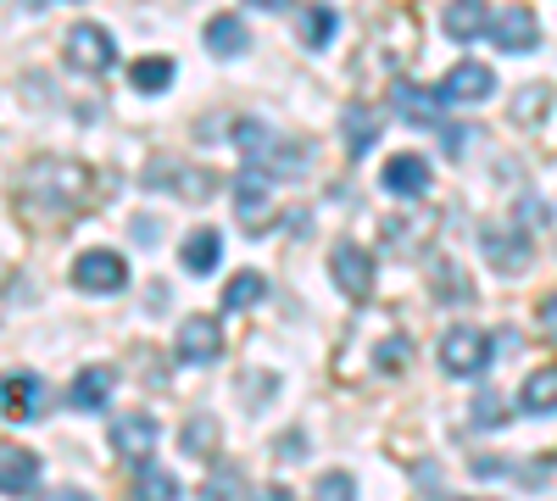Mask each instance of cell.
<instances>
[{
	"label": "cell",
	"mask_w": 557,
	"mask_h": 501,
	"mask_svg": "<svg viewBox=\"0 0 557 501\" xmlns=\"http://www.w3.org/2000/svg\"><path fill=\"white\" fill-rule=\"evenodd\" d=\"M173 73H178V67H173L168 57H139V62L128 67V84L139 89V96H162V89L173 84Z\"/></svg>",
	"instance_id": "484cf974"
},
{
	"label": "cell",
	"mask_w": 557,
	"mask_h": 501,
	"mask_svg": "<svg viewBox=\"0 0 557 501\" xmlns=\"http://www.w3.org/2000/svg\"><path fill=\"white\" fill-rule=\"evenodd\" d=\"M62 57L73 73H107L112 67V34L101 23H73L62 39Z\"/></svg>",
	"instance_id": "52a82bcc"
},
{
	"label": "cell",
	"mask_w": 557,
	"mask_h": 501,
	"mask_svg": "<svg viewBox=\"0 0 557 501\" xmlns=\"http://www.w3.org/2000/svg\"><path fill=\"white\" fill-rule=\"evenodd\" d=\"M480 246H485V262H491L496 273H524V267H530V235H524V229H507V223H485Z\"/></svg>",
	"instance_id": "30bf717a"
},
{
	"label": "cell",
	"mask_w": 557,
	"mask_h": 501,
	"mask_svg": "<svg viewBox=\"0 0 557 501\" xmlns=\"http://www.w3.org/2000/svg\"><path fill=\"white\" fill-rule=\"evenodd\" d=\"M535 324H541V329H546V335L557 340V296H546V301L535 306Z\"/></svg>",
	"instance_id": "d590c367"
},
{
	"label": "cell",
	"mask_w": 557,
	"mask_h": 501,
	"mask_svg": "<svg viewBox=\"0 0 557 501\" xmlns=\"http://www.w3.org/2000/svg\"><path fill=\"white\" fill-rule=\"evenodd\" d=\"M134 501H178V474L157 468V463H139L134 474Z\"/></svg>",
	"instance_id": "d4e9b609"
},
{
	"label": "cell",
	"mask_w": 557,
	"mask_h": 501,
	"mask_svg": "<svg viewBox=\"0 0 557 501\" xmlns=\"http://www.w3.org/2000/svg\"><path fill=\"white\" fill-rule=\"evenodd\" d=\"M296 34H301L307 51H323V45L335 39V12H330V7H307L301 23H296Z\"/></svg>",
	"instance_id": "83f0119b"
},
{
	"label": "cell",
	"mask_w": 557,
	"mask_h": 501,
	"mask_svg": "<svg viewBox=\"0 0 557 501\" xmlns=\"http://www.w3.org/2000/svg\"><path fill=\"white\" fill-rule=\"evenodd\" d=\"M491 39L502 45V51H530V45L541 39V23H535V12H530V7H507V12H496Z\"/></svg>",
	"instance_id": "2e32d148"
},
{
	"label": "cell",
	"mask_w": 557,
	"mask_h": 501,
	"mask_svg": "<svg viewBox=\"0 0 557 501\" xmlns=\"http://www.w3.org/2000/svg\"><path fill=\"white\" fill-rule=\"evenodd\" d=\"M34 485H39V451L0 446V490H7V496H28Z\"/></svg>",
	"instance_id": "9a60e30c"
},
{
	"label": "cell",
	"mask_w": 557,
	"mask_h": 501,
	"mask_svg": "<svg viewBox=\"0 0 557 501\" xmlns=\"http://www.w3.org/2000/svg\"><path fill=\"white\" fill-rule=\"evenodd\" d=\"M235 212H240V229L246 235H268L278 223V206H273V190H268V173L262 167H246L235 178Z\"/></svg>",
	"instance_id": "277c9868"
},
{
	"label": "cell",
	"mask_w": 557,
	"mask_h": 501,
	"mask_svg": "<svg viewBox=\"0 0 557 501\" xmlns=\"http://www.w3.org/2000/svg\"><path fill=\"white\" fill-rule=\"evenodd\" d=\"M73 285L89 290V296H117L128 285V262L117 251H84L73 262Z\"/></svg>",
	"instance_id": "ba28073f"
},
{
	"label": "cell",
	"mask_w": 557,
	"mask_h": 501,
	"mask_svg": "<svg viewBox=\"0 0 557 501\" xmlns=\"http://www.w3.org/2000/svg\"><path fill=\"white\" fill-rule=\"evenodd\" d=\"M112 385H117V374H112V368H101V362H96V368H84V374L73 379L67 401H73V406H84V413H101V406L112 401Z\"/></svg>",
	"instance_id": "ffe728a7"
},
{
	"label": "cell",
	"mask_w": 557,
	"mask_h": 501,
	"mask_svg": "<svg viewBox=\"0 0 557 501\" xmlns=\"http://www.w3.org/2000/svg\"><path fill=\"white\" fill-rule=\"evenodd\" d=\"M251 501H296V496H290V490H285V485H268V490H257V496H251Z\"/></svg>",
	"instance_id": "74e56055"
},
{
	"label": "cell",
	"mask_w": 557,
	"mask_h": 501,
	"mask_svg": "<svg viewBox=\"0 0 557 501\" xmlns=\"http://www.w3.org/2000/svg\"><path fill=\"white\" fill-rule=\"evenodd\" d=\"M374 362H380V368L385 374H401L407 368V362H412V346L396 335V340H380V351H374Z\"/></svg>",
	"instance_id": "836d02e7"
},
{
	"label": "cell",
	"mask_w": 557,
	"mask_h": 501,
	"mask_svg": "<svg viewBox=\"0 0 557 501\" xmlns=\"http://www.w3.org/2000/svg\"><path fill=\"white\" fill-rule=\"evenodd\" d=\"M146 185L151 190H173L178 201H207L212 196V185H218V178L207 173V167H190V162H151L146 167Z\"/></svg>",
	"instance_id": "9c48e42d"
},
{
	"label": "cell",
	"mask_w": 557,
	"mask_h": 501,
	"mask_svg": "<svg viewBox=\"0 0 557 501\" xmlns=\"http://www.w3.org/2000/svg\"><path fill=\"white\" fill-rule=\"evenodd\" d=\"M45 406V385L34 379V374H0V418H12V424H23V418H34Z\"/></svg>",
	"instance_id": "4fadbf2b"
},
{
	"label": "cell",
	"mask_w": 557,
	"mask_h": 501,
	"mask_svg": "<svg viewBox=\"0 0 557 501\" xmlns=\"http://www.w3.org/2000/svg\"><path fill=\"white\" fill-rule=\"evenodd\" d=\"M541 107H546V89H541V84H535V89H519L513 117H519V123H535V112H541Z\"/></svg>",
	"instance_id": "e575fe53"
},
{
	"label": "cell",
	"mask_w": 557,
	"mask_h": 501,
	"mask_svg": "<svg viewBox=\"0 0 557 501\" xmlns=\"http://www.w3.org/2000/svg\"><path fill=\"white\" fill-rule=\"evenodd\" d=\"M212 440H218V424L212 418H190V424H184V451H190V458H207V451H212Z\"/></svg>",
	"instance_id": "4dcf8cb0"
},
{
	"label": "cell",
	"mask_w": 557,
	"mask_h": 501,
	"mask_svg": "<svg viewBox=\"0 0 557 501\" xmlns=\"http://www.w3.org/2000/svg\"><path fill=\"white\" fill-rule=\"evenodd\" d=\"M441 23H446V34L451 39H480V34H491V7L485 0H451V7L441 12Z\"/></svg>",
	"instance_id": "d6986e66"
},
{
	"label": "cell",
	"mask_w": 557,
	"mask_h": 501,
	"mask_svg": "<svg viewBox=\"0 0 557 501\" xmlns=\"http://www.w3.org/2000/svg\"><path fill=\"white\" fill-rule=\"evenodd\" d=\"M89 190H96V178H89L84 162L73 156H45V162H28L23 185H17V201L28 212H51V217H73L89 206Z\"/></svg>",
	"instance_id": "6da1fadb"
},
{
	"label": "cell",
	"mask_w": 557,
	"mask_h": 501,
	"mask_svg": "<svg viewBox=\"0 0 557 501\" xmlns=\"http://www.w3.org/2000/svg\"><path fill=\"white\" fill-rule=\"evenodd\" d=\"M330 279L346 301H368L374 296V256H368L362 246H351V240H341L330 251Z\"/></svg>",
	"instance_id": "8992f818"
},
{
	"label": "cell",
	"mask_w": 557,
	"mask_h": 501,
	"mask_svg": "<svg viewBox=\"0 0 557 501\" xmlns=\"http://www.w3.org/2000/svg\"><path fill=\"white\" fill-rule=\"evenodd\" d=\"M430 279H435L441 301H469V279H462L451 262H435V267H430Z\"/></svg>",
	"instance_id": "f546056e"
},
{
	"label": "cell",
	"mask_w": 557,
	"mask_h": 501,
	"mask_svg": "<svg viewBox=\"0 0 557 501\" xmlns=\"http://www.w3.org/2000/svg\"><path fill=\"white\" fill-rule=\"evenodd\" d=\"M201 501H240V468H218L201 485Z\"/></svg>",
	"instance_id": "1f68e13d"
},
{
	"label": "cell",
	"mask_w": 557,
	"mask_h": 501,
	"mask_svg": "<svg viewBox=\"0 0 557 501\" xmlns=\"http://www.w3.org/2000/svg\"><path fill=\"white\" fill-rule=\"evenodd\" d=\"M441 368L451 374V379H474V374H485L491 368V335H480V329H446L441 335Z\"/></svg>",
	"instance_id": "3957f363"
},
{
	"label": "cell",
	"mask_w": 557,
	"mask_h": 501,
	"mask_svg": "<svg viewBox=\"0 0 557 501\" xmlns=\"http://www.w3.org/2000/svg\"><path fill=\"white\" fill-rule=\"evenodd\" d=\"M391 107L401 112V123L430 128V123H441L446 96H441V89H424V84H407V78H396V84H391Z\"/></svg>",
	"instance_id": "7c38bea8"
},
{
	"label": "cell",
	"mask_w": 557,
	"mask_h": 501,
	"mask_svg": "<svg viewBox=\"0 0 557 501\" xmlns=\"http://www.w3.org/2000/svg\"><path fill=\"white\" fill-rule=\"evenodd\" d=\"M380 123H385V117H380L374 107H346V117H341V140H346V151L362 156L368 146L380 140Z\"/></svg>",
	"instance_id": "7402d4cb"
},
{
	"label": "cell",
	"mask_w": 557,
	"mask_h": 501,
	"mask_svg": "<svg viewBox=\"0 0 557 501\" xmlns=\"http://www.w3.org/2000/svg\"><path fill=\"white\" fill-rule=\"evenodd\" d=\"M385 190L391 196H401V201H418V196H424L430 190V162L424 156H418V151H401V156H391L385 162Z\"/></svg>",
	"instance_id": "5bb4252c"
},
{
	"label": "cell",
	"mask_w": 557,
	"mask_h": 501,
	"mask_svg": "<svg viewBox=\"0 0 557 501\" xmlns=\"http://www.w3.org/2000/svg\"><path fill=\"white\" fill-rule=\"evenodd\" d=\"M519 406H524V413H535V418L557 413V362H546V368H535V374L524 379Z\"/></svg>",
	"instance_id": "603a6c76"
},
{
	"label": "cell",
	"mask_w": 557,
	"mask_h": 501,
	"mask_svg": "<svg viewBox=\"0 0 557 501\" xmlns=\"http://www.w3.org/2000/svg\"><path fill=\"white\" fill-rule=\"evenodd\" d=\"M496 89V73L485 67V62H457L451 73H446V84H441V96L446 101H485Z\"/></svg>",
	"instance_id": "e0dca14e"
},
{
	"label": "cell",
	"mask_w": 557,
	"mask_h": 501,
	"mask_svg": "<svg viewBox=\"0 0 557 501\" xmlns=\"http://www.w3.org/2000/svg\"><path fill=\"white\" fill-rule=\"evenodd\" d=\"M178 362H212L223 351V324L212 312H196V317H184L178 324V340H173Z\"/></svg>",
	"instance_id": "8fae6325"
},
{
	"label": "cell",
	"mask_w": 557,
	"mask_h": 501,
	"mask_svg": "<svg viewBox=\"0 0 557 501\" xmlns=\"http://www.w3.org/2000/svg\"><path fill=\"white\" fill-rule=\"evenodd\" d=\"M112 446L123 451V458H139V463H146V458H151V446H157V418H151V413H128V418H117V424H112Z\"/></svg>",
	"instance_id": "ac0fdd59"
},
{
	"label": "cell",
	"mask_w": 557,
	"mask_h": 501,
	"mask_svg": "<svg viewBox=\"0 0 557 501\" xmlns=\"http://www.w3.org/2000/svg\"><path fill=\"white\" fill-rule=\"evenodd\" d=\"M435 229H441V212H430V206H401L396 217H385V246H391L396 256H418V251H430Z\"/></svg>",
	"instance_id": "5b68a950"
},
{
	"label": "cell",
	"mask_w": 557,
	"mask_h": 501,
	"mask_svg": "<svg viewBox=\"0 0 557 501\" xmlns=\"http://www.w3.org/2000/svg\"><path fill=\"white\" fill-rule=\"evenodd\" d=\"M45 501H89V490H78V485H62V490H51Z\"/></svg>",
	"instance_id": "8d00e7d4"
},
{
	"label": "cell",
	"mask_w": 557,
	"mask_h": 501,
	"mask_svg": "<svg viewBox=\"0 0 557 501\" xmlns=\"http://www.w3.org/2000/svg\"><path fill=\"white\" fill-rule=\"evenodd\" d=\"M262 296H268L262 273H235V279L223 285V306H228V312H246V306H257Z\"/></svg>",
	"instance_id": "4316f807"
},
{
	"label": "cell",
	"mask_w": 557,
	"mask_h": 501,
	"mask_svg": "<svg viewBox=\"0 0 557 501\" xmlns=\"http://www.w3.org/2000/svg\"><path fill=\"white\" fill-rule=\"evenodd\" d=\"M502 418H507V401H502L496 390H480V396H474V424H480V429H502Z\"/></svg>",
	"instance_id": "d6a6232c"
},
{
	"label": "cell",
	"mask_w": 557,
	"mask_h": 501,
	"mask_svg": "<svg viewBox=\"0 0 557 501\" xmlns=\"http://www.w3.org/2000/svg\"><path fill=\"white\" fill-rule=\"evenodd\" d=\"M235 146H240V156H246L251 167H262V173H285V178H301V173H307V146L285 140V134H273V128L257 123V117H240V123H235Z\"/></svg>",
	"instance_id": "7a4b0ae2"
},
{
	"label": "cell",
	"mask_w": 557,
	"mask_h": 501,
	"mask_svg": "<svg viewBox=\"0 0 557 501\" xmlns=\"http://www.w3.org/2000/svg\"><path fill=\"white\" fill-rule=\"evenodd\" d=\"M207 51H212V57H246V51H251V34H246V23H240L235 12L212 17V23H207Z\"/></svg>",
	"instance_id": "44dd1931"
},
{
	"label": "cell",
	"mask_w": 557,
	"mask_h": 501,
	"mask_svg": "<svg viewBox=\"0 0 557 501\" xmlns=\"http://www.w3.org/2000/svg\"><path fill=\"white\" fill-rule=\"evenodd\" d=\"M218 256H223V235L218 229H196L190 240H184V251H178V262L190 267V273H212Z\"/></svg>",
	"instance_id": "cb8c5ba5"
},
{
	"label": "cell",
	"mask_w": 557,
	"mask_h": 501,
	"mask_svg": "<svg viewBox=\"0 0 557 501\" xmlns=\"http://www.w3.org/2000/svg\"><path fill=\"white\" fill-rule=\"evenodd\" d=\"M246 7H257V12H285L290 0H246Z\"/></svg>",
	"instance_id": "f35d334b"
},
{
	"label": "cell",
	"mask_w": 557,
	"mask_h": 501,
	"mask_svg": "<svg viewBox=\"0 0 557 501\" xmlns=\"http://www.w3.org/2000/svg\"><path fill=\"white\" fill-rule=\"evenodd\" d=\"M312 501H357V479L351 474H318V485H312Z\"/></svg>",
	"instance_id": "f1b7e54d"
}]
</instances>
